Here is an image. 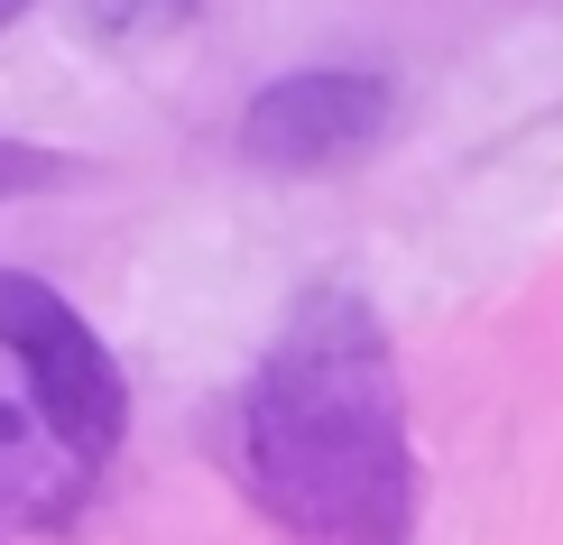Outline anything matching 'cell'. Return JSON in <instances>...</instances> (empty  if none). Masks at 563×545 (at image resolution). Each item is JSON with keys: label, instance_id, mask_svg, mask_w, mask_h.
I'll use <instances>...</instances> for the list:
<instances>
[{"label": "cell", "instance_id": "4", "mask_svg": "<svg viewBox=\"0 0 563 545\" xmlns=\"http://www.w3.org/2000/svg\"><path fill=\"white\" fill-rule=\"evenodd\" d=\"M65 176H75V157L29 149V139H0V204L10 195H46V185H65Z\"/></svg>", "mask_w": 563, "mask_h": 545}, {"label": "cell", "instance_id": "3", "mask_svg": "<svg viewBox=\"0 0 563 545\" xmlns=\"http://www.w3.org/2000/svg\"><path fill=\"white\" fill-rule=\"evenodd\" d=\"M388 111L397 92L388 75H361V65H305V75H277L250 92L241 111V157L268 176H323V167H351L388 139Z\"/></svg>", "mask_w": 563, "mask_h": 545}, {"label": "cell", "instance_id": "1", "mask_svg": "<svg viewBox=\"0 0 563 545\" xmlns=\"http://www.w3.org/2000/svg\"><path fill=\"white\" fill-rule=\"evenodd\" d=\"M241 471L296 545H416V435L369 296L314 287L287 305L241 397Z\"/></svg>", "mask_w": 563, "mask_h": 545}, {"label": "cell", "instance_id": "5", "mask_svg": "<svg viewBox=\"0 0 563 545\" xmlns=\"http://www.w3.org/2000/svg\"><path fill=\"white\" fill-rule=\"evenodd\" d=\"M19 10H29V0H0V29H10V19H19Z\"/></svg>", "mask_w": 563, "mask_h": 545}, {"label": "cell", "instance_id": "2", "mask_svg": "<svg viewBox=\"0 0 563 545\" xmlns=\"http://www.w3.org/2000/svg\"><path fill=\"white\" fill-rule=\"evenodd\" d=\"M0 351L19 361L29 407H37L46 444H56L65 462L102 471L111 454H121V435H130V370L111 361V342L29 269H0Z\"/></svg>", "mask_w": 563, "mask_h": 545}]
</instances>
